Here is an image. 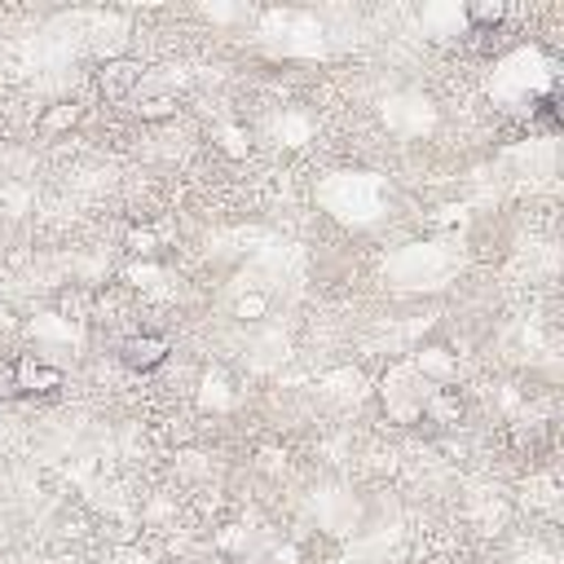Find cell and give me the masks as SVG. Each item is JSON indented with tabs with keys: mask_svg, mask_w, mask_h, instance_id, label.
Returning <instances> with one entry per match:
<instances>
[{
	"mask_svg": "<svg viewBox=\"0 0 564 564\" xmlns=\"http://www.w3.org/2000/svg\"><path fill=\"white\" fill-rule=\"evenodd\" d=\"M423 419H432V423H441V427L458 423V419H463V401H458V392H432V397L423 401Z\"/></svg>",
	"mask_w": 564,
	"mask_h": 564,
	"instance_id": "5",
	"label": "cell"
},
{
	"mask_svg": "<svg viewBox=\"0 0 564 564\" xmlns=\"http://www.w3.org/2000/svg\"><path fill=\"white\" fill-rule=\"evenodd\" d=\"M137 115L145 119V123H163V119H172L176 115V97H167V93H141L137 88Z\"/></svg>",
	"mask_w": 564,
	"mask_h": 564,
	"instance_id": "7",
	"label": "cell"
},
{
	"mask_svg": "<svg viewBox=\"0 0 564 564\" xmlns=\"http://www.w3.org/2000/svg\"><path fill=\"white\" fill-rule=\"evenodd\" d=\"M467 22L476 31H485V35H494L507 22V4L502 0H476V4H467Z\"/></svg>",
	"mask_w": 564,
	"mask_h": 564,
	"instance_id": "6",
	"label": "cell"
},
{
	"mask_svg": "<svg viewBox=\"0 0 564 564\" xmlns=\"http://www.w3.org/2000/svg\"><path fill=\"white\" fill-rule=\"evenodd\" d=\"M75 123H79V101H53V106L40 115L35 128H40L44 137H62V132H70Z\"/></svg>",
	"mask_w": 564,
	"mask_h": 564,
	"instance_id": "4",
	"label": "cell"
},
{
	"mask_svg": "<svg viewBox=\"0 0 564 564\" xmlns=\"http://www.w3.org/2000/svg\"><path fill=\"white\" fill-rule=\"evenodd\" d=\"M167 357H172V344H167V335H159V330H137V335H128V339L119 344V361H123L132 375H154Z\"/></svg>",
	"mask_w": 564,
	"mask_h": 564,
	"instance_id": "2",
	"label": "cell"
},
{
	"mask_svg": "<svg viewBox=\"0 0 564 564\" xmlns=\"http://www.w3.org/2000/svg\"><path fill=\"white\" fill-rule=\"evenodd\" d=\"M97 88L110 101H132L137 88H141V66L132 57H110V62L97 66Z\"/></svg>",
	"mask_w": 564,
	"mask_h": 564,
	"instance_id": "3",
	"label": "cell"
},
{
	"mask_svg": "<svg viewBox=\"0 0 564 564\" xmlns=\"http://www.w3.org/2000/svg\"><path fill=\"white\" fill-rule=\"evenodd\" d=\"M533 115H538V128H546V132H555V128H560V119H555V97H542Z\"/></svg>",
	"mask_w": 564,
	"mask_h": 564,
	"instance_id": "9",
	"label": "cell"
},
{
	"mask_svg": "<svg viewBox=\"0 0 564 564\" xmlns=\"http://www.w3.org/2000/svg\"><path fill=\"white\" fill-rule=\"evenodd\" d=\"M264 308H269V295H242V300H234V317L238 322H260Z\"/></svg>",
	"mask_w": 564,
	"mask_h": 564,
	"instance_id": "8",
	"label": "cell"
},
{
	"mask_svg": "<svg viewBox=\"0 0 564 564\" xmlns=\"http://www.w3.org/2000/svg\"><path fill=\"white\" fill-rule=\"evenodd\" d=\"M62 383H66V375L35 352H22L9 361V392H18V397H53V392H62Z\"/></svg>",
	"mask_w": 564,
	"mask_h": 564,
	"instance_id": "1",
	"label": "cell"
}]
</instances>
